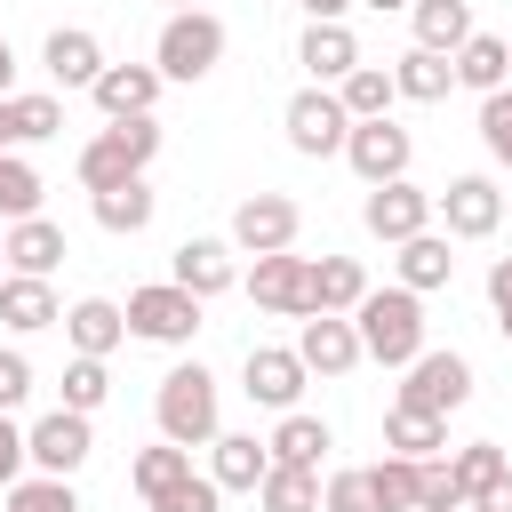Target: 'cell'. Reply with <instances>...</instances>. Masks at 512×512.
<instances>
[{
	"label": "cell",
	"mask_w": 512,
	"mask_h": 512,
	"mask_svg": "<svg viewBox=\"0 0 512 512\" xmlns=\"http://www.w3.org/2000/svg\"><path fill=\"white\" fill-rule=\"evenodd\" d=\"M352 328H360V352L368 360H384V368H408L416 352H424V296L416 288H368L360 296V312H352Z\"/></svg>",
	"instance_id": "6da1fadb"
},
{
	"label": "cell",
	"mask_w": 512,
	"mask_h": 512,
	"mask_svg": "<svg viewBox=\"0 0 512 512\" xmlns=\"http://www.w3.org/2000/svg\"><path fill=\"white\" fill-rule=\"evenodd\" d=\"M152 416H160V440H176V448H208V440H216V376H208L200 360L168 368L160 392H152Z\"/></svg>",
	"instance_id": "7a4b0ae2"
},
{
	"label": "cell",
	"mask_w": 512,
	"mask_h": 512,
	"mask_svg": "<svg viewBox=\"0 0 512 512\" xmlns=\"http://www.w3.org/2000/svg\"><path fill=\"white\" fill-rule=\"evenodd\" d=\"M160 152V120H112L96 144H80V184L88 192H112V184H136Z\"/></svg>",
	"instance_id": "3957f363"
},
{
	"label": "cell",
	"mask_w": 512,
	"mask_h": 512,
	"mask_svg": "<svg viewBox=\"0 0 512 512\" xmlns=\"http://www.w3.org/2000/svg\"><path fill=\"white\" fill-rule=\"evenodd\" d=\"M472 400V360L464 352H416L408 368H400V392H392V408H416V416H456Z\"/></svg>",
	"instance_id": "277c9868"
},
{
	"label": "cell",
	"mask_w": 512,
	"mask_h": 512,
	"mask_svg": "<svg viewBox=\"0 0 512 512\" xmlns=\"http://www.w3.org/2000/svg\"><path fill=\"white\" fill-rule=\"evenodd\" d=\"M152 64H160V80H208V72L224 64V24H216L208 8L168 16L160 40H152Z\"/></svg>",
	"instance_id": "5b68a950"
},
{
	"label": "cell",
	"mask_w": 512,
	"mask_h": 512,
	"mask_svg": "<svg viewBox=\"0 0 512 512\" xmlns=\"http://www.w3.org/2000/svg\"><path fill=\"white\" fill-rule=\"evenodd\" d=\"M280 128H288V144H296L304 160H328V152L352 144V112H344L336 88H296L288 112H280Z\"/></svg>",
	"instance_id": "8992f818"
},
{
	"label": "cell",
	"mask_w": 512,
	"mask_h": 512,
	"mask_svg": "<svg viewBox=\"0 0 512 512\" xmlns=\"http://www.w3.org/2000/svg\"><path fill=\"white\" fill-rule=\"evenodd\" d=\"M120 312H128V336H144V344H192L200 336V296H184L176 280L136 288Z\"/></svg>",
	"instance_id": "52a82bcc"
},
{
	"label": "cell",
	"mask_w": 512,
	"mask_h": 512,
	"mask_svg": "<svg viewBox=\"0 0 512 512\" xmlns=\"http://www.w3.org/2000/svg\"><path fill=\"white\" fill-rule=\"evenodd\" d=\"M296 232H304V208L288 192H248L232 208V248L240 256H280V248H296Z\"/></svg>",
	"instance_id": "ba28073f"
},
{
	"label": "cell",
	"mask_w": 512,
	"mask_h": 512,
	"mask_svg": "<svg viewBox=\"0 0 512 512\" xmlns=\"http://www.w3.org/2000/svg\"><path fill=\"white\" fill-rule=\"evenodd\" d=\"M344 160H352V176L376 192V184H400V176H408V160H416V136H408L400 120H352V144H344Z\"/></svg>",
	"instance_id": "9c48e42d"
},
{
	"label": "cell",
	"mask_w": 512,
	"mask_h": 512,
	"mask_svg": "<svg viewBox=\"0 0 512 512\" xmlns=\"http://www.w3.org/2000/svg\"><path fill=\"white\" fill-rule=\"evenodd\" d=\"M432 216H440V192H424V184H408V176H400V184H376V192L360 200V224H368L376 240H392V248L416 240V232H432Z\"/></svg>",
	"instance_id": "30bf717a"
},
{
	"label": "cell",
	"mask_w": 512,
	"mask_h": 512,
	"mask_svg": "<svg viewBox=\"0 0 512 512\" xmlns=\"http://www.w3.org/2000/svg\"><path fill=\"white\" fill-rule=\"evenodd\" d=\"M248 296H256L264 312H280V320H312V256H296V248H280V256H256V272H248Z\"/></svg>",
	"instance_id": "8fae6325"
},
{
	"label": "cell",
	"mask_w": 512,
	"mask_h": 512,
	"mask_svg": "<svg viewBox=\"0 0 512 512\" xmlns=\"http://www.w3.org/2000/svg\"><path fill=\"white\" fill-rule=\"evenodd\" d=\"M440 224H448V240H488V232L504 224L496 176H448V184H440Z\"/></svg>",
	"instance_id": "7c38bea8"
},
{
	"label": "cell",
	"mask_w": 512,
	"mask_h": 512,
	"mask_svg": "<svg viewBox=\"0 0 512 512\" xmlns=\"http://www.w3.org/2000/svg\"><path fill=\"white\" fill-rule=\"evenodd\" d=\"M296 360H304L312 376H352L368 352H360V328H352L344 312H312V320L296 328Z\"/></svg>",
	"instance_id": "4fadbf2b"
},
{
	"label": "cell",
	"mask_w": 512,
	"mask_h": 512,
	"mask_svg": "<svg viewBox=\"0 0 512 512\" xmlns=\"http://www.w3.org/2000/svg\"><path fill=\"white\" fill-rule=\"evenodd\" d=\"M240 376H248V384H240V392H248V400H256V408H280V416H288V408H296V392H304V376H312V368H304V360H296V344H248V368H240Z\"/></svg>",
	"instance_id": "5bb4252c"
},
{
	"label": "cell",
	"mask_w": 512,
	"mask_h": 512,
	"mask_svg": "<svg viewBox=\"0 0 512 512\" xmlns=\"http://www.w3.org/2000/svg\"><path fill=\"white\" fill-rule=\"evenodd\" d=\"M24 440H32V464H40V472H56V480H72V472L96 456V432H88V416H72V408H48Z\"/></svg>",
	"instance_id": "9a60e30c"
},
{
	"label": "cell",
	"mask_w": 512,
	"mask_h": 512,
	"mask_svg": "<svg viewBox=\"0 0 512 512\" xmlns=\"http://www.w3.org/2000/svg\"><path fill=\"white\" fill-rule=\"evenodd\" d=\"M40 64H48V80L72 96V88H96L104 80V40L88 32V24H56L48 32V48H40Z\"/></svg>",
	"instance_id": "2e32d148"
},
{
	"label": "cell",
	"mask_w": 512,
	"mask_h": 512,
	"mask_svg": "<svg viewBox=\"0 0 512 512\" xmlns=\"http://www.w3.org/2000/svg\"><path fill=\"white\" fill-rule=\"evenodd\" d=\"M160 64H104V80L88 88L96 96V112L104 120H152V104H160Z\"/></svg>",
	"instance_id": "e0dca14e"
},
{
	"label": "cell",
	"mask_w": 512,
	"mask_h": 512,
	"mask_svg": "<svg viewBox=\"0 0 512 512\" xmlns=\"http://www.w3.org/2000/svg\"><path fill=\"white\" fill-rule=\"evenodd\" d=\"M232 256H240L232 240H184V248L168 256V280H176L184 296H200V304H208V296H224V288L240 280V264H232Z\"/></svg>",
	"instance_id": "ac0fdd59"
},
{
	"label": "cell",
	"mask_w": 512,
	"mask_h": 512,
	"mask_svg": "<svg viewBox=\"0 0 512 512\" xmlns=\"http://www.w3.org/2000/svg\"><path fill=\"white\" fill-rule=\"evenodd\" d=\"M264 472H272V448H264L256 432H216V440H208V480H216L224 496H232V488H240V496H256V488H264Z\"/></svg>",
	"instance_id": "d6986e66"
},
{
	"label": "cell",
	"mask_w": 512,
	"mask_h": 512,
	"mask_svg": "<svg viewBox=\"0 0 512 512\" xmlns=\"http://www.w3.org/2000/svg\"><path fill=\"white\" fill-rule=\"evenodd\" d=\"M296 64L312 72V88H336V80H352V72H360V40H352L344 24H304Z\"/></svg>",
	"instance_id": "ffe728a7"
},
{
	"label": "cell",
	"mask_w": 512,
	"mask_h": 512,
	"mask_svg": "<svg viewBox=\"0 0 512 512\" xmlns=\"http://www.w3.org/2000/svg\"><path fill=\"white\" fill-rule=\"evenodd\" d=\"M0 248H8V272H32V280H48L72 248H64V224H48V216H24V224H8L0 232Z\"/></svg>",
	"instance_id": "44dd1931"
},
{
	"label": "cell",
	"mask_w": 512,
	"mask_h": 512,
	"mask_svg": "<svg viewBox=\"0 0 512 512\" xmlns=\"http://www.w3.org/2000/svg\"><path fill=\"white\" fill-rule=\"evenodd\" d=\"M456 88H472V96H496V88H512V40H496V32H472L456 56Z\"/></svg>",
	"instance_id": "7402d4cb"
},
{
	"label": "cell",
	"mask_w": 512,
	"mask_h": 512,
	"mask_svg": "<svg viewBox=\"0 0 512 512\" xmlns=\"http://www.w3.org/2000/svg\"><path fill=\"white\" fill-rule=\"evenodd\" d=\"M64 336H72V352H80V360H104V352L128 336V312H120L112 296H80V304L64 312Z\"/></svg>",
	"instance_id": "603a6c76"
},
{
	"label": "cell",
	"mask_w": 512,
	"mask_h": 512,
	"mask_svg": "<svg viewBox=\"0 0 512 512\" xmlns=\"http://www.w3.org/2000/svg\"><path fill=\"white\" fill-rule=\"evenodd\" d=\"M264 448H272V464H296V472H320V464H328V448H336V432H328L320 416H304V408H288V416H280V432H272Z\"/></svg>",
	"instance_id": "cb8c5ba5"
},
{
	"label": "cell",
	"mask_w": 512,
	"mask_h": 512,
	"mask_svg": "<svg viewBox=\"0 0 512 512\" xmlns=\"http://www.w3.org/2000/svg\"><path fill=\"white\" fill-rule=\"evenodd\" d=\"M0 320H8L16 336H32V328H56V320H64V304H56V288H48V280L8 272V280H0Z\"/></svg>",
	"instance_id": "d4e9b609"
},
{
	"label": "cell",
	"mask_w": 512,
	"mask_h": 512,
	"mask_svg": "<svg viewBox=\"0 0 512 512\" xmlns=\"http://www.w3.org/2000/svg\"><path fill=\"white\" fill-rule=\"evenodd\" d=\"M408 24H416V48L456 56V48L472 40V0H416V8H408Z\"/></svg>",
	"instance_id": "484cf974"
},
{
	"label": "cell",
	"mask_w": 512,
	"mask_h": 512,
	"mask_svg": "<svg viewBox=\"0 0 512 512\" xmlns=\"http://www.w3.org/2000/svg\"><path fill=\"white\" fill-rule=\"evenodd\" d=\"M88 208H96V224H104L112 240H136V232L152 224V208H160V200H152V184L136 176V184H112V192H88Z\"/></svg>",
	"instance_id": "4316f807"
},
{
	"label": "cell",
	"mask_w": 512,
	"mask_h": 512,
	"mask_svg": "<svg viewBox=\"0 0 512 512\" xmlns=\"http://www.w3.org/2000/svg\"><path fill=\"white\" fill-rule=\"evenodd\" d=\"M456 280V256H448V232H416V240H400V288H416V296H432V288H448Z\"/></svg>",
	"instance_id": "83f0119b"
},
{
	"label": "cell",
	"mask_w": 512,
	"mask_h": 512,
	"mask_svg": "<svg viewBox=\"0 0 512 512\" xmlns=\"http://www.w3.org/2000/svg\"><path fill=\"white\" fill-rule=\"evenodd\" d=\"M360 296H368V272H360V256H320L312 264V312H360Z\"/></svg>",
	"instance_id": "f1b7e54d"
},
{
	"label": "cell",
	"mask_w": 512,
	"mask_h": 512,
	"mask_svg": "<svg viewBox=\"0 0 512 512\" xmlns=\"http://www.w3.org/2000/svg\"><path fill=\"white\" fill-rule=\"evenodd\" d=\"M392 88H400L408 104H440V96L456 88V64L432 56V48H408V56H392Z\"/></svg>",
	"instance_id": "f546056e"
},
{
	"label": "cell",
	"mask_w": 512,
	"mask_h": 512,
	"mask_svg": "<svg viewBox=\"0 0 512 512\" xmlns=\"http://www.w3.org/2000/svg\"><path fill=\"white\" fill-rule=\"evenodd\" d=\"M384 448H392V456H416V464H432V456L448 448V416H416V408H392V416H384Z\"/></svg>",
	"instance_id": "4dcf8cb0"
},
{
	"label": "cell",
	"mask_w": 512,
	"mask_h": 512,
	"mask_svg": "<svg viewBox=\"0 0 512 512\" xmlns=\"http://www.w3.org/2000/svg\"><path fill=\"white\" fill-rule=\"evenodd\" d=\"M128 480H136V496L152 504V496H168L176 480H192V448H176V440H160V448H136Z\"/></svg>",
	"instance_id": "1f68e13d"
},
{
	"label": "cell",
	"mask_w": 512,
	"mask_h": 512,
	"mask_svg": "<svg viewBox=\"0 0 512 512\" xmlns=\"http://www.w3.org/2000/svg\"><path fill=\"white\" fill-rule=\"evenodd\" d=\"M336 96H344V112H352V120H392V96H400V88H392V72H384V64H360L352 80H336Z\"/></svg>",
	"instance_id": "d6a6232c"
},
{
	"label": "cell",
	"mask_w": 512,
	"mask_h": 512,
	"mask_svg": "<svg viewBox=\"0 0 512 512\" xmlns=\"http://www.w3.org/2000/svg\"><path fill=\"white\" fill-rule=\"evenodd\" d=\"M448 472H456V488H464V504H472L480 488H496V480L512 472V456H504L496 440H464V448L448 456Z\"/></svg>",
	"instance_id": "836d02e7"
},
{
	"label": "cell",
	"mask_w": 512,
	"mask_h": 512,
	"mask_svg": "<svg viewBox=\"0 0 512 512\" xmlns=\"http://www.w3.org/2000/svg\"><path fill=\"white\" fill-rule=\"evenodd\" d=\"M264 512H320V472H296V464H272L264 488H256Z\"/></svg>",
	"instance_id": "e575fe53"
},
{
	"label": "cell",
	"mask_w": 512,
	"mask_h": 512,
	"mask_svg": "<svg viewBox=\"0 0 512 512\" xmlns=\"http://www.w3.org/2000/svg\"><path fill=\"white\" fill-rule=\"evenodd\" d=\"M368 480H376L384 512H416V496H424V464L416 456H392V448H384V464H368Z\"/></svg>",
	"instance_id": "d590c367"
},
{
	"label": "cell",
	"mask_w": 512,
	"mask_h": 512,
	"mask_svg": "<svg viewBox=\"0 0 512 512\" xmlns=\"http://www.w3.org/2000/svg\"><path fill=\"white\" fill-rule=\"evenodd\" d=\"M104 400H112V368L72 352V360H64V408H72V416H96Z\"/></svg>",
	"instance_id": "8d00e7d4"
},
{
	"label": "cell",
	"mask_w": 512,
	"mask_h": 512,
	"mask_svg": "<svg viewBox=\"0 0 512 512\" xmlns=\"http://www.w3.org/2000/svg\"><path fill=\"white\" fill-rule=\"evenodd\" d=\"M0 216H8V224L40 216V168L16 160V152H0Z\"/></svg>",
	"instance_id": "74e56055"
},
{
	"label": "cell",
	"mask_w": 512,
	"mask_h": 512,
	"mask_svg": "<svg viewBox=\"0 0 512 512\" xmlns=\"http://www.w3.org/2000/svg\"><path fill=\"white\" fill-rule=\"evenodd\" d=\"M8 120H16V144H48L64 128V96H8Z\"/></svg>",
	"instance_id": "f35d334b"
},
{
	"label": "cell",
	"mask_w": 512,
	"mask_h": 512,
	"mask_svg": "<svg viewBox=\"0 0 512 512\" xmlns=\"http://www.w3.org/2000/svg\"><path fill=\"white\" fill-rule=\"evenodd\" d=\"M8 512H80V496H72V480L32 472V480H16V488H8Z\"/></svg>",
	"instance_id": "ab89813d"
},
{
	"label": "cell",
	"mask_w": 512,
	"mask_h": 512,
	"mask_svg": "<svg viewBox=\"0 0 512 512\" xmlns=\"http://www.w3.org/2000/svg\"><path fill=\"white\" fill-rule=\"evenodd\" d=\"M320 512H384V496H376L368 464H360V472H328V488H320Z\"/></svg>",
	"instance_id": "60d3db41"
},
{
	"label": "cell",
	"mask_w": 512,
	"mask_h": 512,
	"mask_svg": "<svg viewBox=\"0 0 512 512\" xmlns=\"http://www.w3.org/2000/svg\"><path fill=\"white\" fill-rule=\"evenodd\" d=\"M480 144H488V160H496V168H512V88L480 96Z\"/></svg>",
	"instance_id": "b9f144b4"
},
{
	"label": "cell",
	"mask_w": 512,
	"mask_h": 512,
	"mask_svg": "<svg viewBox=\"0 0 512 512\" xmlns=\"http://www.w3.org/2000/svg\"><path fill=\"white\" fill-rule=\"evenodd\" d=\"M152 512H224V488H216L208 472H192V480H176L168 496H152Z\"/></svg>",
	"instance_id": "7bdbcfd3"
},
{
	"label": "cell",
	"mask_w": 512,
	"mask_h": 512,
	"mask_svg": "<svg viewBox=\"0 0 512 512\" xmlns=\"http://www.w3.org/2000/svg\"><path fill=\"white\" fill-rule=\"evenodd\" d=\"M416 512H464V488H456L448 456H432V464H424V496H416Z\"/></svg>",
	"instance_id": "ee69618b"
},
{
	"label": "cell",
	"mask_w": 512,
	"mask_h": 512,
	"mask_svg": "<svg viewBox=\"0 0 512 512\" xmlns=\"http://www.w3.org/2000/svg\"><path fill=\"white\" fill-rule=\"evenodd\" d=\"M24 400H32V360L8 344V352H0V416H16Z\"/></svg>",
	"instance_id": "f6af8a7d"
},
{
	"label": "cell",
	"mask_w": 512,
	"mask_h": 512,
	"mask_svg": "<svg viewBox=\"0 0 512 512\" xmlns=\"http://www.w3.org/2000/svg\"><path fill=\"white\" fill-rule=\"evenodd\" d=\"M24 464H32V440L16 432V416H0V488H16Z\"/></svg>",
	"instance_id": "bcb514c9"
},
{
	"label": "cell",
	"mask_w": 512,
	"mask_h": 512,
	"mask_svg": "<svg viewBox=\"0 0 512 512\" xmlns=\"http://www.w3.org/2000/svg\"><path fill=\"white\" fill-rule=\"evenodd\" d=\"M464 512H512V472H504V480H496V488H480V496H472V504H464Z\"/></svg>",
	"instance_id": "7dc6e473"
},
{
	"label": "cell",
	"mask_w": 512,
	"mask_h": 512,
	"mask_svg": "<svg viewBox=\"0 0 512 512\" xmlns=\"http://www.w3.org/2000/svg\"><path fill=\"white\" fill-rule=\"evenodd\" d=\"M488 304H512V256L488 264Z\"/></svg>",
	"instance_id": "c3c4849f"
},
{
	"label": "cell",
	"mask_w": 512,
	"mask_h": 512,
	"mask_svg": "<svg viewBox=\"0 0 512 512\" xmlns=\"http://www.w3.org/2000/svg\"><path fill=\"white\" fill-rule=\"evenodd\" d=\"M312 24H344V8H360V0H296Z\"/></svg>",
	"instance_id": "681fc988"
},
{
	"label": "cell",
	"mask_w": 512,
	"mask_h": 512,
	"mask_svg": "<svg viewBox=\"0 0 512 512\" xmlns=\"http://www.w3.org/2000/svg\"><path fill=\"white\" fill-rule=\"evenodd\" d=\"M8 80H16V48L0 40V96H8Z\"/></svg>",
	"instance_id": "f907efd6"
},
{
	"label": "cell",
	"mask_w": 512,
	"mask_h": 512,
	"mask_svg": "<svg viewBox=\"0 0 512 512\" xmlns=\"http://www.w3.org/2000/svg\"><path fill=\"white\" fill-rule=\"evenodd\" d=\"M16 144V120H8V96H0V152Z\"/></svg>",
	"instance_id": "816d5d0a"
},
{
	"label": "cell",
	"mask_w": 512,
	"mask_h": 512,
	"mask_svg": "<svg viewBox=\"0 0 512 512\" xmlns=\"http://www.w3.org/2000/svg\"><path fill=\"white\" fill-rule=\"evenodd\" d=\"M360 8H376V16H392V8H416V0H360Z\"/></svg>",
	"instance_id": "f5cc1de1"
},
{
	"label": "cell",
	"mask_w": 512,
	"mask_h": 512,
	"mask_svg": "<svg viewBox=\"0 0 512 512\" xmlns=\"http://www.w3.org/2000/svg\"><path fill=\"white\" fill-rule=\"evenodd\" d=\"M496 328H504V336H512V304H496Z\"/></svg>",
	"instance_id": "db71d44e"
},
{
	"label": "cell",
	"mask_w": 512,
	"mask_h": 512,
	"mask_svg": "<svg viewBox=\"0 0 512 512\" xmlns=\"http://www.w3.org/2000/svg\"><path fill=\"white\" fill-rule=\"evenodd\" d=\"M184 8H200V0H176V16H184Z\"/></svg>",
	"instance_id": "11a10c76"
},
{
	"label": "cell",
	"mask_w": 512,
	"mask_h": 512,
	"mask_svg": "<svg viewBox=\"0 0 512 512\" xmlns=\"http://www.w3.org/2000/svg\"><path fill=\"white\" fill-rule=\"evenodd\" d=\"M0 280H8V248H0Z\"/></svg>",
	"instance_id": "9f6ffc18"
}]
</instances>
